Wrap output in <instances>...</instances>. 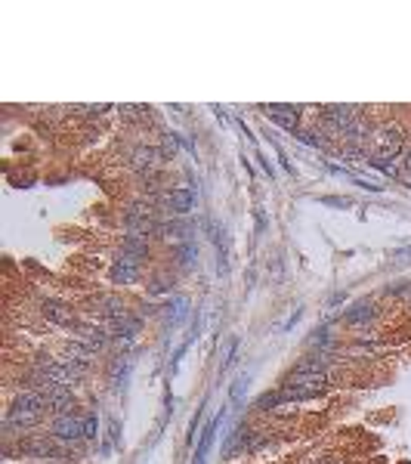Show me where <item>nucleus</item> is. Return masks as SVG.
<instances>
[{"label":"nucleus","instance_id":"obj_1","mask_svg":"<svg viewBox=\"0 0 411 464\" xmlns=\"http://www.w3.org/2000/svg\"><path fill=\"white\" fill-rule=\"evenodd\" d=\"M44 400H40V393H22V396H16L13 400V406L10 412H6V430H25V427H34L40 421V415H44Z\"/></svg>","mask_w":411,"mask_h":464},{"label":"nucleus","instance_id":"obj_2","mask_svg":"<svg viewBox=\"0 0 411 464\" xmlns=\"http://www.w3.org/2000/svg\"><path fill=\"white\" fill-rule=\"evenodd\" d=\"M328 378L325 375H310V371H294V375L281 387V402H294V400H313V396L325 393Z\"/></svg>","mask_w":411,"mask_h":464},{"label":"nucleus","instance_id":"obj_3","mask_svg":"<svg viewBox=\"0 0 411 464\" xmlns=\"http://www.w3.org/2000/svg\"><path fill=\"white\" fill-rule=\"evenodd\" d=\"M38 378L53 387H68V390H72V387L81 381V371L74 366H68V362H40Z\"/></svg>","mask_w":411,"mask_h":464},{"label":"nucleus","instance_id":"obj_4","mask_svg":"<svg viewBox=\"0 0 411 464\" xmlns=\"http://www.w3.org/2000/svg\"><path fill=\"white\" fill-rule=\"evenodd\" d=\"M402 149V130L399 128H381L378 137H374V158H368V164H383L390 158H396Z\"/></svg>","mask_w":411,"mask_h":464},{"label":"nucleus","instance_id":"obj_5","mask_svg":"<svg viewBox=\"0 0 411 464\" xmlns=\"http://www.w3.org/2000/svg\"><path fill=\"white\" fill-rule=\"evenodd\" d=\"M359 118H362V112H359L356 106H328L325 108V121H328L334 130L344 133V137L349 133V128H353Z\"/></svg>","mask_w":411,"mask_h":464},{"label":"nucleus","instance_id":"obj_6","mask_svg":"<svg viewBox=\"0 0 411 464\" xmlns=\"http://www.w3.org/2000/svg\"><path fill=\"white\" fill-rule=\"evenodd\" d=\"M155 201L164 210H170V214H189L192 205H195V196L189 189H167V192H161Z\"/></svg>","mask_w":411,"mask_h":464},{"label":"nucleus","instance_id":"obj_7","mask_svg":"<svg viewBox=\"0 0 411 464\" xmlns=\"http://www.w3.org/2000/svg\"><path fill=\"white\" fill-rule=\"evenodd\" d=\"M136 276H140V257L121 254L115 264H111V282L115 285H130Z\"/></svg>","mask_w":411,"mask_h":464},{"label":"nucleus","instance_id":"obj_8","mask_svg":"<svg viewBox=\"0 0 411 464\" xmlns=\"http://www.w3.org/2000/svg\"><path fill=\"white\" fill-rule=\"evenodd\" d=\"M158 164H161V155L155 149H149V146H140V149H133L130 152V167L136 174H155L158 171Z\"/></svg>","mask_w":411,"mask_h":464},{"label":"nucleus","instance_id":"obj_9","mask_svg":"<svg viewBox=\"0 0 411 464\" xmlns=\"http://www.w3.org/2000/svg\"><path fill=\"white\" fill-rule=\"evenodd\" d=\"M53 436L56 440H81V436H87L84 434V421L74 415H59L53 421Z\"/></svg>","mask_w":411,"mask_h":464},{"label":"nucleus","instance_id":"obj_10","mask_svg":"<svg viewBox=\"0 0 411 464\" xmlns=\"http://www.w3.org/2000/svg\"><path fill=\"white\" fill-rule=\"evenodd\" d=\"M263 112H266L269 121L281 124L285 130H297V121H300V112H297L294 106H263Z\"/></svg>","mask_w":411,"mask_h":464},{"label":"nucleus","instance_id":"obj_11","mask_svg":"<svg viewBox=\"0 0 411 464\" xmlns=\"http://www.w3.org/2000/svg\"><path fill=\"white\" fill-rule=\"evenodd\" d=\"M74 334H78V344H84L87 350H96V347H106L108 344V332L106 328H96V325H74Z\"/></svg>","mask_w":411,"mask_h":464},{"label":"nucleus","instance_id":"obj_12","mask_svg":"<svg viewBox=\"0 0 411 464\" xmlns=\"http://www.w3.org/2000/svg\"><path fill=\"white\" fill-rule=\"evenodd\" d=\"M44 316L47 319H53L56 325H78L74 322V316H72V310L65 307V303H59V300H44Z\"/></svg>","mask_w":411,"mask_h":464},{"label":"nucleus","instance_id":"obj_13","mask_svg":"<svg viewBox=\"0 0 411 464\" xmlns=\"http://www.w3.org/2000/svg\"><path fill=\"white\" fill-rule=\"evenodd\" d=\"M217 424H220V418H213L210 424L204 427L201 443H198V452H195V464H204V458H208V452H210V446H213V434H217Z\"/></svg>","mask_w":411,"mask_h":464},{"label":"nucleus","instance_id":"obj_14","mask_svg":"<svg viewBox=\"0 0 411 464\" xmlns=\"http://www.w3.org/2000/svg\"><path fill=\"white\" fill-rule=\"evenodd\" d=\"M374 316V303L371 300H359L353 310L347 313V322H371Z\"/></svg>","mask_w":411,"mask_h":464},{"label":"nucleus","instance_id":"obj_15","mask_svg":"<svg viewBox=\"0 0 411 464\" xmlns=\"http://www.w3.org/2000/svg\"><path fill=\"white\" fill-rule=\"evenodd\" d=\"M25 452H31V455H44V458H53V455H59V449H56V443H53V440H31L28 446H25Z\"/></svg>","mask_w":411,"mask_h":464},{"label":"nucleus","instance_id":"obj_16","mask_svg":"<svg viewBox=\"0 0 411 464\" xmlns=\"http://www.w3.org/2000/svg\"><path fill=\"white\" fill-rule=\"evenodd\" d=\"M297 371H310V375H325L328 371V359L325 356H306L300 366H297Z\"/></svg>","mask_w":411,"mask_h":464},{"label":"nucleus","instance_id":"obj_17","mask_svg":"<svg viewBox=\"0 0 411 464\" xmlns=\"http://www.w3.org/2000/svg\"><path fill=\"white\" fill-rule=\"evenodd\" d=\"M145 251H149V242L142 239V235H136V232H130V239L124 242V254H133V257H142Z\"/></svg>","mask_w":411,"mask_h":464},{"label":"nucleus","instance_id":"obj_18","mask_svg":"<svg viewBox=\"0 0 411 464\" xmlns=\"http://www.w3.org/2000/svg\"><path fill=\"white\" fill-rule=\"evenodd\" d=\"M365 137H371V128H368V121L365 118H359V121L349 128V133H347V140H353V142H359V140H365Z\"/></svg>","mask_w":411,"mask_h":464},{"label":"nucleus","instance_id":"obj_19","mask_svg":"<svg viewBox=\"0 0 411 464\" xmlns=\"http://www.w3.org/2000/svg\"><path fill=\"white\" fill-rule=\"evenodd\" d=\"M278 402H281V393H266V396H260V400H257V406L269 409V406H278Z\"/></svg>","mask_w":411,"mask_h":464},{"label":"nucleus","instance_id":"obj_20","mask_svg":"<svg viewBox=\"0 0 411 464\" xmlns=\"http://www.w3.org/2000/svg\"><path fill=\"white\" fill-rule=\"evenodd\" d=\"M244 387H247V375H242V378H238V381L232 384V400L238 402V400H242V393H244Z\"/></svg>","mask_w":411,"mask_h":464},{"label":"nucleus","instance_id":"obj_21","mask_svg":"<svg viewBox=\"0 0 411 464\" xmlns=\"http://www.w3.org/2000/svg\"><path fill=\"white\" fill-rule=\"evenodd\" d=\"M84 434H87V436H96V415H87V418H84Z\"/></svg>","mask_w":411,"mask_h":464},{"label":"nucleus","instance_id":"obj_22","mask_svg":"<svg viewBox=\"0 0 411 464\" xmlns=\"http://www.w3.org/2000/svg\"><path fill=\"white\" fill-rule=\"evenodd\" d=\"M315 464H340L334 455H322V458H315Z\"/></svg>","mask_w":411,"mask_h":464},{"label":"nucleus","instance_id":"obj_23","mask_svg":"<svg viewBox=\"0 0 411 464\" xmlns=\"http://www.w3.org/2000/svg\"><path fill=\"white\" fill-rule=\"evenodd\" d=\"M408 167H411V152H408Z\"/></svg>","mask_w":411,"mask_h":464},{"label":"nucleus","instance_id":"obj_24","mask_svg":"<svg viewBox=\"0 0 411 464\" xmlns=\"http://www.w3.org/2000/svg\"><path fill=\"white\" fill-rule=\"evenodd\" d=\"M408 186H411V180H408Z\"/></svg>","mask_w":411,"mask_h":464}]
</instances>
